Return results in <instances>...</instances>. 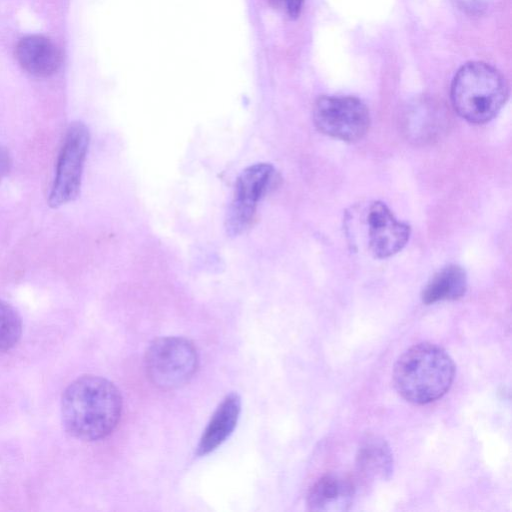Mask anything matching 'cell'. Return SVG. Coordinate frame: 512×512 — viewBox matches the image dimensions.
I'll return each instance as SVG.
<instances>
[{
  "label": "cell",
  "mask_w": 512,
  "mask_h": 512,
  "mask_svg": "<svg viewBox=\"0 0 512 512\" xmlns=\"http://www.w3.org/2000/svg\"><path fill=\"white\" fill-rule=\"evenodd\" d=\"M122 412V397L109 380L85 375L64 391L61 413L65 429L77 439L96 441L108 436L117 426Z\"/></svg>",
  "instance_id": "1"
},
{
  "label": "cell",
  "mask_w": 512,
  "mask_h": 512,
  "mask_svg": "<svg viewBox=\"0 0 512 512\" xmlns=\"http://www.w3.org/2000/svg\"><path fill=\"white\" fill-rule=\"evenodd\" d=\"M275 177V169L268 163L253 164L241 172L225 218V228L230 236L239 235L249 228L258 201L273 186Z\"/></svg>",
  "instance_id": "7"
},
{
  "label": "cell",
  "mask_w": 512,
  "mask_h": 512,
  "mask_svg": "<svg viewBox=\"0 0 512 512\" xmlns=\"http://www.w3.org/2000/svg\"><path fill=\"white\" fill-rule=\"evenodd\" d=\"M15 55L24 70L39 77L54 74L62 60L56 45L41 35L22 38L16 47Z\"/></svg>",
  "instance_id": "10"
},
{
  "label": "cell",
  "mask_w": 512,
  "mask_h": 512,
  "mask_svg": "<svg viewBox=\"0 0 512 512\" xmlns=\"http://www.w3.org/2000/svg\"><path fill=\"white\" fill-rule=\"evenodd\" d=\"M447 113L441 105L429 99L417 101L404 115V132L417 143L435 140L447 125Z\"/></svg>",
  "instance_id": "9"
},
{
  "label": "cell",
  "mask_w": 512,
  "mask_h": 512,
  "mask_svg": "<svg viewBox=\"0 0 512 512\" xmlns=\"http://www.w3.org/2000/svg\"><path fill=\"white\" fill-rule=\"evenodd\" d=\"M195 346L182 337H163L148 348L144 363L149 380L158 388L170 390L187 383L198 368Z\"/></svg>",
  "instance_id": "4"
},
{
  "label": "cell",
  "mask_w": 512,
  "mask_h": 512,
  "mask_svg": "<svg viewBox=\"0 0 512 512\" xmlns=\"http://www.w3.org/2000/svg\"><path fill=\"white\" fill-rule=\"evenodd\" d=\"M357 467L366 478H388L392 472L393 459L387 443L377 437L363 441L357 454Z\"/></svg>",
  "instance_id": "14"
},
{
  "label": "cell",
  "mask_w": 512,
  "mask_h": 512,
  "mask_svg": "<svg viewBox=\"0 0 512 512\" xmlns=\"http://www.w3.org/2000/svg\"><path fill=\"white\" fill-rule=\"evenodd\" d=\"M466 289L467 276L464 269L457 265H448L429 280L421 297L425 304L456 300L465 294Z\"/></svg>",
  "instance_id": "13"
},
{
  "label": "cell",
  "mask_w": 512,
  "mask_h": 512,
  "mask_svg": "<svg viewBox=\"0 0 512 512\" xmlns=\"http://www.w3.org/2000/svg\"><path fill=\"white\" fill-rule=\"evenodd\" d=\"M241 410L237 393L228 394L212 415L197 446V455L203 456L219 447L233 432Z\"/></svg>",
  "instance_id": "12"
},
{
  "label": "cell",
  "mask_w": 512,
  "mask_h": 512,
  "mask_svg": "<svg viewBox=\"0 0 512 512\" xmlns=\"http://www.w3.org/2000/svg\"><path fill=\"white\" fill-rule=\"evenodd\" d=\"M12 165L8 150L0 145V182L9 173Z\"/></svg>",
  "instance_id": "18"
},
{
  "label": "cell",
  "mask_w": 512,
  "mask_h": 512,
  "mask_svg": "<svg viewBox=\"0 0 512 512\" xmlns=\"http://www.w3.org/2000/svg\"><path fill=\"white\" fill-rule=\"evenodd\" d=\"M279 12L289 18H297L302 10L304 0H268Z\"/></svg>",
  "instance_id": "16"
},
{
  "label": "cell",
  "mask_w": 512,
  "mask_h": 512,
  "mask_svg": "<svg viewBox=\"0 0 512 512\" xmlns=\"http://www.w3.org/2000/svg\"><path fill=\"white\" fill-rule=\"evenodd\" d=\"M463 11L470 14H481L487 10L491 0H455Z\"/></svg>",
  "instance_id": "17"
},
{
  "label": "cell",
  "mask_w": 512,
  "mask_h": 512,
  "mask_svg": "<svg viewBox=\"0 0 512 512\" xmlns=\"http://www.w3.org/2000/svg\"><path fill=\"white\" fill-rule=\"evenodd\" d=\"M355 488L351 480L334 474L318 479L307 495V506L312 511H346L351 506Z\"/></svg>",
  "instance_id": "11"
},
{
  "label": "cell",
  "mask_w": 512,
  "mask_h": 512,
  "mask_svg": "<svg viewBox=\"0 0 512 512\" xmlns=\"http://www.w3.org/2000/svg\"><path fill=\"white\" fill-rule=\"evenodd\" d=\"M315 126L322 133L343 141H357L369 129L367 106L353 96H321L313 108Z\"/></svg>",
  "instance_id": "5"
},
{
  "label": "cell",
  "mask_w": 512,
  "mask_h": 512,
  "mask_svg": "<svg viewBox=\"0 0 512 512\" xmlns=\"http://www.w3.org/2000/svg\"><path fill=\"white\" fill-rule=\"evenodd\" d=\"M454 376L455 365L447 352L425 342L412 346L398 358L393 383L405 400L422 405L446 394Z\"/></svg>",
  "instance_id": "2"
},
{
  "label": "cell",
  "mask_w": 512,
  "mask_h": 512,
  "mask_svg": "<svg viewBox=\"0 0 512 512\" xmlns=\"http://www.w3.org/2000/svg\"><path fill=\"white\" fill-rule=\"evenodd\" d=\"M22 320L10 304L0 300V353L11 349L20 339Z\"/></svg>",
  "instance_id": "15"
},
{
  "label": "cell",
  "mask_w": 512,
  "mask_h": 512,
  "mask_svg": "<svg viewBox=\"0 0 512 512\" xmlns=\"http://www.w3.org/2000/svg\"><path fill=\"white\" fill-rule=\"evenodd\" d=\"M455 111L465 120L482 124L493 119L508 97V84L493 66L468 62L456 72L450 89Z\"/></svg>",
  "instance_id": "3"
},
{
  "label": "cell",
  "mask_w": 512,
  "mask_h": 512,
  "mask_svg": "<svg viewBox=\"0 0 512 512\" xmlns=\"http://www.w3.org/2000/svg\"><path fill=\"white\" fill-rule=\"evenodd\" d=\"M90 134L82 122H73L65 135L56 165L49 205L59 207L74 200L80 191Z\"/></svg>",
  "instance_id": "6"
},
{
  "label": "cell",
  "mask_w": 512,
  "mask_h": 512,
  "mask_svg": "<svg viewBox=\"0 0 512 512\" xmlns=\"http://www.w3.org/2000/svg\"><path fill=\"white\" fill-rule=\"evenodd\" d=\"M364 220L367 247L374 257L393 256L408 242L410 227L397 220L384 203L375 201L369 204Z\"/></svg>",
  "instance_id": "8"
}]
</instances>
